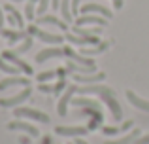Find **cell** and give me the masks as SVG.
I'll list each match as a JSON object with an SVG mask.
<instances>
[{"mask_svg":"<svg viewBox=\"0 0 149 144\" xmlns=\"http://www.w3.org/2000/svg\"><path fill=\"white\" fill-rule=\"evenodd\" d=\"M102 30H104V27H77V25H74L72 32L77 34V36H100Z\"/></svg>","mask_w":149,"mask_h":144,"instance_id":"cell-21","label":"cell"},{"mask_svg":"<svg viewBox=\"0 0 149 144\" xmlns=\"http://www.w3.org/2000/svg\"><path fill=\"white\" fill-rule=\"evenodd\" d=\"M108 19L102 17V15H95V13H81L76 17L74 25L77 27H106Z\"/></svg>","mask_w":149,"mask_h":144,"instance_id":"cell-9","label":"cell"},{"mask_svg":"<svg viewBox=\"0 0 149 144\" xmlns=\"http://www.w3.org/2000/svg\"><path fill=\"white\" fill-rule=\"evenodd\" d=\"M76 95L85 97V95H95L98 97L102 103L108 106V110L111 112V118L115 122L123 119V108H121L119 100H117L115 89L108 87L106 84H95V85H76Z\"/></svg>","mask_w":149,"mask_h":144,"instance_id":"cell-1","label":"cell"},{"mask_svg":"<svg viewBox=\"0 0 149 144\" xmlns=\"http://www.w3.org/2000/svg\"><path fill=\"white\" fill-rule=\"evenodd\" d=\"M4 11L8 13V17H6V23L10 27H13V29H23L25 27V19H23V15L17 11V8L13 6V4H4Z\"/></svg>","mask_w":149,"mask_h":144,"instance_id":"cell-10","label":"cell"},{"mask_svg":"<svg viewBox=\"0 0 149 144\" xmlns=\"http://www.w3.org/2000/svg\"><path fill=\"white\" fill-rule=\"evenodd\" d=\"M61 57H64L62 46H53V48H45V49H42L40 53H36V55H34V61H36L38 65H42L49 59H61Z\"/></svg>","mask_w":149,"mask_h":144,"instance_id":"cell-11","label":"cell"},{"mask_svg":"<svg viewBox=\"0 0 149 144\" xmlns=\"http://www.w3.org/2000/svg\"><path fill=\"white\" fill-rule=\"evenodd\" d=\"M72 78L77 81V84H87V85H95V84H102L106 80L104 72H89V74H72Z\"/></svg>","mask_w":149,"mask_h":144,"instance_id":"cell-13","label":"cell"},{"mask_svg":"<svg viewBox=\"0 0 149 144\" xmlns=\"http://www.w3.org/2000/svg\"><path fill=\"white\" fill-rule=\"evenodd\" d=\"M138 137H140V129H132L130 133H127L125 137L117 138V140H106L104 144H132Z\"/></svg>","mask_w":149,"mask_h":144,"instance_id":"cell-23","label":"cell"},{"mask_svg":"<svg viewBox=\"0 0 149 144\" xmlns=\"http://www.w3.org/2000/svg\"><path fill=\"white\" fill-rule=\"evenodd\" d=\"M51 6H53L55 10H58V8H61V0H51Z\"/></svg>","mask_w":149,"mask_h":144,"instance_id":"cell-38","label":"cell"},{"mask_svg":"<svg viewBox=\"0 0 149 144\" xmlns=\"http://www.w3.org/2000/svg\"><path fill=\"white\" fill-rule=\"evenodd\" d=\"M40 144H53V138L45 135V137H42V142H40Z\"/></svg>","mask_w":149,"mask_h":144,"instance_id":"cell-37","label":"cell"},{"mask_svg":"<svg viewBox=\"0 0 149 144\" xmlns=\"http://www.w3.org/2000/svg\"><path fill=\"white\" fill-rule=\"evenodd\" d=\"M30 135H26V137H19V144H30Z\"/></svg>","mask_w":149,"mask_h":144,"instance_id":"cell-35","label":"cell"},{"mask_svg":"<svg viewBox=\"0 0 149 144\" xmlns=\"http://www.w3.org/2000/svg\"><path fill=\"white\" fill-rule=\"evenodd\" d=\"M74 95H76V85H68V87L62 91L61 99H58V104H57L58 116H66L68 114V104H70V100H72Z\"/></svg>","mask_w":149,"mask_h":144,"instance_id":"cell-14","label":"cell"},{"mask_svg":"<svg viewBox=\"0 0 149 144\" xmlns=\"http://www.w3.org/2000/svg\"><path fill=\"white\" fill-rule=\"evenodd\" d=\"M81 13H95V15H102V17H106V19H111V10H108L106 6H102V4H93V2H89V4H83V6L79 8V15Z\"/></svg>","mask_w":149,"mask_h":144,"instance_id":"cell-17","label":"cell"},{"mask_svg":"<svg viewBox=\"0 0 149 144\" xmlns=\"http://www.w3.org/2000/svg\"><path fill=\"white\" fill-rule=\"evenodd\" d=\"M0 34H2V36L6 38L11 46H17L21 40H25V38L29 36V32H26V30H23V29H6V27H2V29H0Z\"/></svg>","mask_w":149,"mask_h":144,"instance_id":"cell-16","label":"cell"},{"mask_svg":"<svg viewBox=\"0 0 149 144\" xmlns=\"http://www.w3.org/2000/svg\"><path fill=\"white\" fill-rule=\"evenodd\" d=\"M64 40L68 42L70 46H77V48H91V46H96V44L102 42L98 36H77V34H74V32H66Z\"/></svg>","mask_w":149,"mask_h":144,"instance_id":"cell-7","label":"cell"},{"mask_svg":"<svg viewBox=\"0 0 149 144\" xmlns=\"http://www.w3.org/2000/svg\"><path fill=\"white\" fill-rule=\"evenodd\" d=\"M125 95H127L128 103H130L134 108H138V110H142V112H149V100L147 99H142L140 95H136V93L130 91V89H128Z\"/></svg>","mask_w":149,"mask_h":144,"instance_id":"cell-20","label":"cell"},{"mask_svg":"<svg viewBox=\"0 0 149 144\" xmlns=\"http://www.w3.org/2000/svg\"><path fill=\"white\" fill-rule=\"evenodd\" d=\"M49 4H51V0H38V8H36V15H38V17L47 13Z\"/></svg>","mask_w":149,"mask_h":144,"instance_id":"cell-28","label":"cell"},{"mask_svg":"<svg viewBox=\"0 0 149 144\" xmlns=\"http://www.w3.org/2000/svg\"><path fill=\"white\" fill-rule=\"evenodd\" d=\"M62 51H64V57H66V59L74 61L76 65H79V67H89V68H93V70H96L95 61H93L91 57H87V55H81V53H77L76 49L72 48V46H62Z\"/></svg>","mask_w":149,"mask_h":144,"instance_id":"cell-6","label":"cell"},{"mask_svg":"<svg viewBox=\"0 0 149 144\" xmlns=\"http://www.w3.org/2000/svg\"><path fill=\"white\" fill-rule=\"evenodd\" d=\"M38 89H40L42 93H51V95H55V84H40Z\"/></svg>","mask_w":149,"mask_h":144,"instance_id":"cell-29","label":"cell"},{"mask_svg":"<svg viewBox=\"0 0 149 144\" xmlns=\"http://www.w3.org/2000/svg\"><path fill=\"white\" fill-rule=\"evenodd\" d=\"M29 87L30 85V80L29 76H8L4 80H0V91H6L10 87Z\"/></svg>","mask_w":149,"mask_h":144,"instance_id":"cell-15","label":"cell"},{"mask_svg":"<svg viewBox=\"0 0 149 144\" xmlns=\"http://www.w3.org/2000/svg\"><path fill=\"white\" fill-rule=\"evenodd\" d=\"M6 127H8V131H23V133L30 135L32 138L40 137V131H38L34 125H30L29 122H23V119H17V118H15L13 122H10Z\"/></svg>","mask_w":149,"mask_h":144,"instance_id":"cell-12","label":"cell"},{"mask_svg":"<svg viewBox=\"0 0 149 144\" xmlns=\"http://www.w3.org/2000/svg\"><path fill=\"white\" fill-rule=\"evenodd\" d=\"M70 104L76 108H79L81 110V116H91V122H89L87 129L89 131H95L98 129V127L102 125V122H104V112H102V106L96 100L93 99H72L70 100Z\"/></svg>","mask_w":149,"mask_h":144,"instance_id":"cell-2","label":"cell"},{"mask_svg":"<svg viewBox=\"0 0 149 144\" xmlns=\"http://www.w3.org/2000/svg\"><path fill=\"white\" fill-rule=\"evenodd\" d=\"M0 72L8 74V76H19V72H21V70H19L17 67H13L11 63H8V61L0 55Z\"/></svg>","mask_w":149,"mask_h":144,"instance_id":"cell-25","label":"cell"},{"mask_svg":"<svg viewBox=\"0 0 149 144\" xmlns=\"http://www.w3.org/2000/svg\"><path fill=\"white\" fill-rule=\"evenodd\" d=\"M100 131L106 135V137H111V135H117V133H119V127H108V125H106V127H102Z\"/></svg>","mask_w":149,"mask_h":144,"instance_id":"cell-30","label":"cell"},{"mask_svg":"<svg viewBox=\"0 0 149 144\" xmlns=\"http://www.w3.org/2000/svg\"><path fill=\"white\" fill-rule=\"evenodd\" d=\"M13 116L17 119H34V122H40V123H49V116L45 112L30 108V106H23V104L13 108Z\"/></svg>","mask_w":149,"mask_h":144,"instance_id":"cell-4","label":"cell"},{"mask_svg":"<svg viewBox=\"0 0 149 144\" xmlns=\"http://www.w3.org/2000/svg\"><path fill=\"white\" fill-rule=\"evenodd\" d=\"M132 144H149V135H143V137H138Z\"/></svg>","mask_w":149,"mask_h":144,"instance_id":"cell-33","label":"cell"},{"mask_svg":"<svg viewBox=\"0 0 149 144\" xmlns=\"http://www.w3.org/2000/svg\"><path fill=\"white\" fill-rule=\"evenodd\" d=\"M34 17H36V6H34V2H30V0H29L26 6H25V19L32 23Z\"/></svg>","mask_w":149,"mask_h":144,"instance_id":"cell-27","label":"cell"},{"mask_svg":"<svg viewBox=\"0 0 149 144\" xmlns=\"http://www.w3.org/2000/svg\"><path fill=\"white\" fill-rule=\"evenodd\" d=\"M2 57L8 61V63H11L13 67H17L19 70L25 74V76H32V74H34V68L30 67L26 61H23L21 57L17 55V53H13V51H10V49H6V51H2Z\"/></svg>","mask_w":149,"mask_h":144,"instance_id":"cell-8","label":"cell"},{"mask_svg":"<svg viewBox=\"0 0 149 144\" xmlns=\"http://www.w3.org/2000/svg\"><path fill=\"white\" fill-rule=\"evenodd\" d=\"M74 142H76V144H89L87 140H83L81 137H76V140H74Z\"/></svg>","mask_w":149,"mask_h":144,"instance_id":"cell-39","label":"cell"},{"mask_svg":"<svg viewBox=\"0 0 149 144\" xmlns=\"http://www.w3.org/2000/svg\"><path fill=\"white\" fill-rule=\"evenodd\" d=\"M10 2H19V0H10Z\"/></svg>","mask_w":149,"mask_h":144,"instance_id":"cell-40","label":"cell"},{"mask_svg":"<svg viewBox=\"0 0 149 144\" xmlns=\"http://www.w3.org/2000/svg\"><path fill=\"white\" fill-rule=\"evenodd\" d=\"M4 23H6V15H4V8L0 6V29L4 27Z\"/></svg>","mask_w":149,"mask_h":144,"instance_id":"cell-34","label":"cell"},{"mask_svg":"<svg viewBox=\"0 0 149 144\" xmlns=\"http://www.w3.org/2000/svg\"><path fill=\"white\" fill-rule=\"evenodd\" d=\"M61 13H62V21L72 23L74 21V13H72V6H70V0H61Z\"/></svg>","mask_w":149,"mask_h":144,"instance_id":"cell-24","label":"cell"},{"mask_svg":"<svg viewBox=\"0 0 149 144\" xmlns=\"http://www.w3.org/2000/svg\"><path fill=\"white\" fill-rule=\"evenodd\" d=\"M132 127H134V122H132V119H127V122H125L123 125L119 127V133H128Z\"/></svg>","mask_w":149,"mask_h":144,"instance_id":"cell-31","label":"cell"},{"mask_svg":"<svg viewBox=\"0 0 149 144\" xmlns=\"http://www.w3.org/2000/svg\"><path fill=\"white\" fill-rule=\"evenodd\" d=\"M70 6H72L74 17H77V15H79V0H70Z\"/></svg>","mask_w":149,"mask_h":144,"instance_id":"cell-32","label":"cell"},{"mask_svg":"<svg viewBox=\"0 0 149 144\" xmlns=\"http://www.w3.org/2000/svg\"><path fill=\"white\" fill-rule=\"evenodd\" d=\"M70 144H76V142H70Z\"/></svg>","mask_w":149,"mask_h":144,"instance_id":"cell-41","label":"cell"},{"mask_svg":"<svg viewBox=\"0 0 149 144\" xmlns=\"http://www.w3.org/2000/svg\"><path fill=\"white\" fill-rule=\"evenodd\" d=\"M123 4H125V0H113V8H115V10H121Z\"/></svg>","mask_w":149,"mask_h":144,"instance_id":"cell-36","label":"cell"},{"mask_svg":"<svg viewBox=\"0 0 149 144\" xmlns=\"http://www.w3.org/2000/svg\"><path fill=\"white\" fill-rule=\"evenodd\" d=\"M30 95H32V89L29 87H23L19 93H15V95H10V97H4V99H0V106L2 108H15V106H21L25 100L30 99Z\"/></svg>","mask_w":149,"mask_h":144,"instance_id":"cell-5","label":"cell"},{"mask_svg":"<svg viewBox=\"0 0 149 144\" xmlns=\"http://www.w3.org/2000/svg\"><path fill=\"white\" fill-rule=\"evenodd\" d=\"M55 133L61 137H83L89 133L87 127H77V125H57Z\"/></svg>","mask_w":149,"mask_h":144,"instance_id":"cell-18","label":"cell"},{"mask_svg":"<svg viewBox=\"0 0 149 144\" xmlns=\"http://www.w3.org/2000/svg\"><path fill=\"white\" fill-rule=\"evenodd\" d=\"M30 48H32V38H30V36H26L25 40H21L17 46H15V51H13V53H17V55H19V53H25V51H29Z\"/></svg>","mask_w":149,"mask_h":144,"instance_id":"cell-26","label":"cell"},{"mask_svg":"<svg viewBox=\"0 0 149 144\" xmlns=\"http://www.w3.org/2000/svg\"><path fill=\"white\" fill-rule=\"evenodd\" d=\"M38 23H40V25H51V27H57V29H58V30H62V32H66V30H68V25H66V21L58 19L57 15H53V13L40 15V17H38Z\"/></svg>","mask_w":149,"mask_h":144,"instance_id":"cell-19","label":"cell"},{"mask_svg":"<svg viewBox=\"0 0 149 144\" xmlns=\"http://www.w3.org/2000/svg\"><path fill=\"white\" fill-rule=\"evenodd\" d=\"M26 32H29V36H34V38L45 42V44H51V46H62V42H64V36H62V34L45 32V30H42L38 25H32V23L26 27Z\"/></svg>","mask_w":149,"mask_h":144,"instance_id":"cell-3","label":"cell"},{"mask_svg":"<svg viewBox=\"0 0 149 144\" xmlns=\"http://www.w3.org/2000/svg\"><path fill=\"white\" fill-rule=\"evenodd\" d=\"M108 48H109L108 42H100V44L91 46V48H79V53L81 55H87V57H93V55H98V53H104Z\"/></svg>","mask_w":149,"mask_h":144,"instance_id":"cell-22","label":"cell"}]
</instances>
